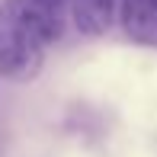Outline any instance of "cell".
I'll use <instances>...</instances> for the list:
<instances>
[{
    "label": "cell",
    "mask_w": 157,
    "mask_h": 157,
    "mask_svg": "<svg viewBox=\"0 0 157 157\" xmlns=\"http://www.w3.org/2000/svg\"><path fill=\"white\" fill-rule=\"evenodd\" d=\"M42 42H35L13 19L6 6H0V77L29 80L42 67Z\"/></svg>",
    "instance_id": "obj_1"
},
{
    "label": "cell",
    "mask_w": 157,
    "mask_h": 157,
    "mask_svg": "<svg viewBox=\"0 0 157 157\" xmlns=\"http://www.w3.org/2000/svg\"><path fill=\"white\" fill-rule=\"evenodd\" d=\"M6 10L13 13L19 26L32 35L35 42L42 45H52L64 35V19H61V10L45 0H6Z\"/></svg>",
    "instance_id": "obj_2"
},
{
    "label": "cell",
    "mask_w": 157,
    "mask_h": 157,
    "mask_svg": "<svg viewBox=\"0 0 157 157\" xmlns=\"http://www.w3.org/2000/svg\"><path fill=\"white\" fill-rule=\"evenodd\" d=\"M122 29L138 45H157V3L154 0H122Z\"/></svg>",
    "instance_id": "obj_3"
},
{
    "label": "cell",
    "mask_w": 157,
    "mask_h": 157,
    "mask_svg": "<svg viewBox=\"0 0 157 157\" xmlns=\"http://www.w3.org/2000/svg\"><path fill=\"white\" fill-rule=\"evenodd\" d=\"M74 26L87 35H103L116 19V0H67Z\"/></svg>",
    "instance_id": "obj_4"
},
{
    "label": "cell",
    "mask_w": 157,
    "mask_h": 157,
    "mask_svg": "<svg viewBox=\"0 0 157 157\" xmlns=\"http://www.w3.org/2000/svg\"><path fill=\"white\" fill-rule=\"evenodd\" d=\"M45 3H52V6H58V10H64V3H67V0H45Z\"/></svg>",
    "instance_id": "obj_5"
},
{
    "label": "cell",
    "mask_w": 157,
    "mask_h": 157,
    "mask_svg": "<svg viewBox=\"0 0 157 157\" xmlns=\"http://www.w3.org/2000/svg\"><path fill=\"white\" fill-rule=\"evenodd\" d=\"M154 3H157V0H154Z\"/></svg>",
    "instance_id": "obj_6"
}]
</instances>
